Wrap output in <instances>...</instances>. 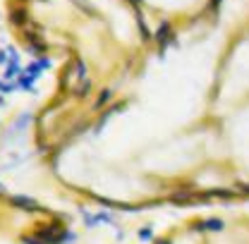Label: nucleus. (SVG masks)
<instances>
[{
	"mask_svg": "<svg viewBox=\"0 0 249 244\" xmlns=\"http://www.w3.org/2000/svg\"><path fill=\"white\" fill-rule=\"evenodd\" d=\"M223 0H5L10 36L55 62L51 96L36 115L46 158L87 134L120 101L142 62L178 46L182 29Z\"/></svg>",
	"mask_w": 249,
	"mask_h": 244,
	"instance_id": "nucleus-1",
	"label": "nucleus"
}]
</instances>
